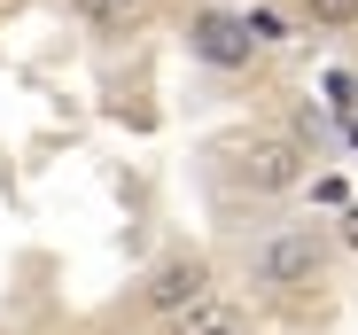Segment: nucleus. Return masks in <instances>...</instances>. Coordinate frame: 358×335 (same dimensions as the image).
Returning a JSON list of instances; mask_svg holds the SVG:
<instances>
[{
	"instance_id": "obj_1",
	"label": "nucleus",
	"mask_w": 358,
	"mask_h": 335,
	"mask_svg": "<svg viewBox=\"0 0 358 335\" xmlns=\"http://www.w3.org/2000/svg\"><path fill=\"white\" fill-rule=\"evenodd\" d=\"M320 265H327V227H280V234L250 257V281H257V289H304Z\"/></svg>"
},
{
	"instance_id": "obj_2",
	"label": "nucleus",
	"mask_w": 358,
	"mask_h": 335,
	"mask_svg": "<svg viewBox=\"0 0 358 335\" xmlns=\"http://www.w3.org/2000/svg\"><path fill=\"white\" fill-rule=\"evenodd\" d=\"M234 172H242L250 195H288L296 180H304V148H296L288 133H257V141L242 148V164H234Z\"/></svg>"
},
{
	"instance_id": "obj_3",
	"label": "nucleus",
	"mask_w": 358,
	"mask_h": 335,
	"mask_svg": "<svg viewBox=\"0 0 358 335\" xmlns=\"http://www.w3.org/2000/svg\"><path fill=\"white\" fill-rule=\"evenodd\" d=\"M195 297H210V265L195 257V250H179V257H164L148 281H141V304L156 312V320H171V312H187Z\"/></svg>"
},
{
	"instance_id": "obj_4",
	"label": "nucleus",
	"mask_w": 358,
	"mask_h": 335,
	"mask_svg": "<svg viewBox=\"0 0 358 335\" xmlns=\"http://www.w3.org/2000/svg\"><path fill=\"white\" fill-rule=\"evenodd\" d=\"M187 47L203 55L210 71H250V63H257V39H250V24H242V16H218V8H210V16H195Z\"/></svg>"
},
{
	"instance_id": "obj_5",
	"label": "nucleus",
	"mask_w": 358,
	"mask_h": 335,
	"mask_svg": "<svg viewBox=\"0 0 358 335\" xmlns=\"http://www.w3.org/2000/svg\"><path fill=\"white\" fill-rule=\"evenodd\" d=\"M156 335H242V312H234L226 297H195L187 312H171Z\"/></svg>"
},
{
	"instance_id": "obj_6",
	"label": "nucleus",
	"mask_w": 358,
	"mask_h": 335,
	"mask_svg": "<svg viewBox=\"0 0 358 335\" xmlns=\"http://www.w3.org/2000/svg\"><path fill=\"white\" fill-rule=\"evenodd\" d=\"M304 16H312V24H335V31H343V24H358V0H304Z\"/></svg>"
},
{
	"instance_id": "obj_7",
	"label": "nucleus",
	"mask_w": 358,
	"mask_h": 335,
	"mask_svg": "<svg viewBox=\"0 0 358 335\" xmlns=\"http://www.w3.org/2000/svg\"><path fill=\"white\" fill-rule=\"evenodd\" d=\"M78 16H94V24H125V8H117V0H71Z\"/></svg>"
},
{
	"instance_id": "obj_8",
	"label": "nucleus",
	"mask_w": 358,
	"mask_h": 335,
	"mask_svg": "<svg viewBox=\"0 0 358 335\" xmlns=\"http://www.w3.org/2000/svg\"><path fill=\"white\" fill-rule=\"evenodd\" d=\"M343 242H350V250H358V203H350V211H343Z\"/></svg>"
},
{
	"instance_id": "obj_9",
	"label": "nucleus",
	"mask_w": 358,
	"mask_h": 335,
	"mask_svg": "<svg viewBox=\"0 0 358 335\" xmlns=\"http://www.w3.org/2000/svg\"><path fill=\"white\" fill-rule=\"evenodd\" d=\"M343 133H350V148H358V101H350V109H343Z\"/></svg>"
},
{
	"instance_id": "obj_10",
	"label": "nucleus",
	"mask_w": 358,
	"mask_h": 335,
	"mask_svg": "<svg viewBox=\"0 0 358 335\" xmlns=\"http://www.w3.org/2000/svg\"><path fill=\"white\" fill-rule=\"evenodd\" d=\"M117 8H141V0H117Z\"/></svg>"
}]
</instances>
